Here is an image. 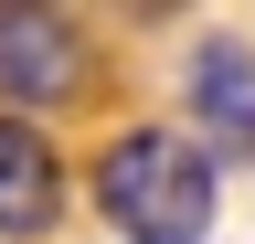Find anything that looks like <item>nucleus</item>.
<instances>
[{"mask_svg": "<svg viewBox=\"0 0 255 244\" xmlns=\"http://www.w3.org/2000/svg\"><path fill=\"white\" fill-rule=\"evenodd\" d=\"M96 202L128 244H202L213 234V160L181 128H117L96 149Z\"/></svg>", "mask_w": 255, "mask_h": 244, "instance_id": "obj_1", "label": "nucleus"}, {"mask_svg": "<svg viewBox=\"0 0 255 244\" xmlns=\"http://www.w3.org/2000/svg\"><path fill=\"white\" fill-rule=\"evenodd\" d=\"M85 75L64 11H0V106H64Z\"/></svg>", "mask_w": 255, "mask_h": 244, "instance_id": "obj_2", "label": "nucleus"}, {"mask_svg": "<svg viewBox=\"0 0 255 244\" xmlns=\"http://www.w3.org/2000/svg\"><path fill=\"white\" fill-rule=\"evenodd\" d=\"M53 212H64V160H53V138L32 128V117H0V244L53 234Z\"/></svg>", "mask_w": 255, "mask_h": 244, "instance_id": "obj_3", "label": "nucleus"}, {"mask_svg": "<svg viewBox=\"0 0 255 244\" xmlns=\"http://www.w3.org/2000/svg\"><path fill=\"white\" fill-rule=\"evenodd\" d=\"M191 106L223 149H255V53L245 43H202L191 53Z\"/></svg>", "mask_w": 255, "mask_h": 244, "instance_id": "obj_4", "label": "nucleus"}]
</instances>
